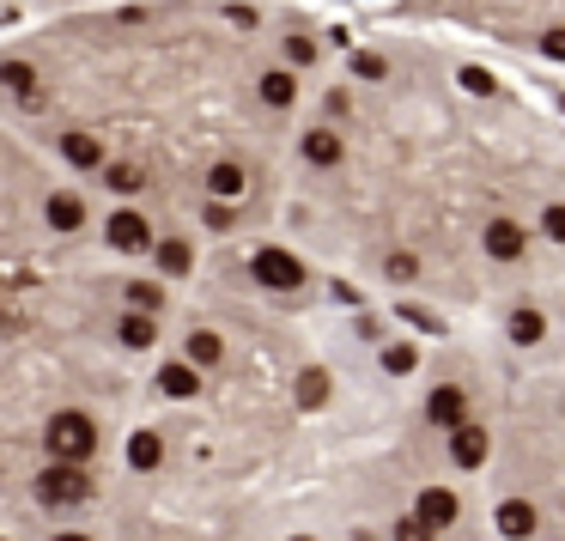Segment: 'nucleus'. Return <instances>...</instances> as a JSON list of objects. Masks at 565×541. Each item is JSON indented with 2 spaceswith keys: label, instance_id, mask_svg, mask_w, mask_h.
<instances>
[{
  "label": "nucleus",
  "instance_id": "16",
  "mask_svg": "<svg viewBox=\"0 0 565 541\" xmlns=\"http://www.w3.org/2000/svg\"><path fill=\"white\" fill-rule=\"evenodd\" d=\"M505 329H511V341H517V347H535V341L547 335V317L535 311V304H517V311H511V323H505Z\"/></svg>",
  "mask_w": 565,
  "mask_h": 541
},
{
  "label": "nucleus",
  "instance_id": "19",
  "mask_svg": "<svg viewBox=\"0 0 565 541\" xmlns=\"http://www.w3.org/2000/svg\"><path fill=\"white\" fill-rule=\"evenodd\" d=\"M152 256H158V268H165V274H189V268H195V250H189L183 238H165Z\"/></svg>",
  "mask_w": 565,
  "mask_h": 541
},
{
  "label": "nucleus",
  "instance_id": "6",
  "mask_svg": "<svg viewBox=\"0 0 565 541\" xmlns=\"http://www.w3.org/2000/svg\"><path fill=\"white\" fill-rule=\"evenodd\" d=\"M480 250H487L493 262H517L529 250V231L517 219H487V231H480Z\"/></svg>",
  "mask_w": 565,
  "mask_h": 541
},
{
  "label": "nucleus",
  "instance_id": "15",
  "mask_svg": "<svg viewBox=\"0 0 565 541\" xmlns=\"http://www.w3.org/2000/svg\"><path fill=\"white\" fill-rule=\"evenodd\" d=\"M414 511H420L426 523H438V529H444V523H456V511H462V505H456V493H450V487H426Z\"/></svg>",
  "mask_w": 565,
  "mask_h": 541
},
{
  "label": "nucleus",
  "instance_id": "1",
  "mask_svg": "<svg viewBox=\"0 0 565 541\" xmlns=\"http://www.w3.org/2000/svg\"><path fill=\"white\" fill-rule=\"evenodd\" d=\"M43 444H49V456H61V462H86V456L98 450V426H92L86 414H49Z\"/></svg>",
  "mask_w": 565,
  "mask_h": 541
},
{
  "label": "nucleus",
  "instance_id": "27",
  "mask_svg": "<svg viewBox=\"0 0 565 541\" xmlns=\"http://www.w3.org/2000/svg\"><path fill=\"white\" fill-rule=\"evenodd\" d=\"M207 225L225 231V225H231V201H213V207H207Z\"/></svg>",
  "mask_w": 565,
  "mask_h": 541
},
{
  "label": "nucleus",
  "instance_id": "14",
  "mask_svg": "<svg viewBox=\"0 0 565 541\" xmlns=\"http://www.w3.org/2000/svg\"><path fill=\"white\" fill-rule=\"evenodd\" d=\"M158 311H134V304H128V317L116 323V335H122V347L128 353H146V347H158V323H152Z\"/></svg>",
  "mask_w": 565,
  "mask_h": 541
},
{
  "label": "nucleus",
  "instance_id": "11",
  "mask_svg": "<svg viewBox=\"0 0 565 541\" xmlns=\"http://www.w3.org/2000/svg\"><path fill=\"white\" fill-rule=\"evenodd\" d=\"M158 390H165L171 402H189V396L201 390V365H195L189 353H183V359H171L165 371H158Z\"/></svg>",
  "mask_w": 565,
  "mask_h": 541
},
{
  "label": "nucleus",
  "instance_id": "22",
  "mask_svg": "<svg viewBox=\"0 0 565 541\" xmlns=\"http://www.w3.org/2000/svg\"><path fill=\"white\" fill-rule=\"evenodd\" d=\"M128 304L134 311H158V304H165V286L158 280H128Z\"/></svg>",
  "mask_w": 565,
  "mask_h": 541
},
{
  "label": "nucleus",
  "instance_id": "23",
  "mask_svg": "<svg viewBox=\"0 0 565 541\" xmlns=\"http://www.w3.org/2000/svg\"><path fill=\"white\" fill-rule=\"evenodd\" d=\"M535 231L547 244H565V201H553V207H541V219H535Z\"/></svg>",
  "mask_w": 565,
  "mask_h": 541
},
{
  "label": "nucleus",
  "instance_id": "13",
  "mask_svg": "<svg viewBox=\"0 0 565 541\" xmlns=\"http://www.w3.org/2000/svg\"><path fill=\"white\" fill-rule=\"evenodd\" d=\"M43 219H49V231H79V225H86V201H79L73 189H55L43 201Z\"/></svg>",
  "mask_w": 565,
  "mask_h": 541
},
{
  "label": "nucleus",
  "instance_id": "21",
  "mask_svg": "<svg viewBox=\"0 0 565 541\" xmlns=\"http://www.w3.org/2000/svg\"><path fill=\"white\" fill-rule=\"evenodd\" d=\"M395 541H438V523H426L420 511H408V517H395Z\"/></svg>",
  "mask_w": 565,
  "mask_h": 541
},
{
  "label": "nucleus",
  "instance_id": "28",
  "mask_svg": "<svg viewBox=\"0 0 565 541\" xmlns=\"http://www.w3.org/2000/svg\"><path fill=\"white\" fill-rule=\"evenodd\" d=\"M49 541H92V535H79V529H61V535H49Z\"/></svg>",
  "mask_w": 565,
  "mask_h": 541
},
{
  "label": "nucleus",
  "instance_id": "3",
  "mask_svg": "<svg viewBox=\"0 0 565 541\" xmlns=\"http://www.w3.org/2000/svg\"><path fill=\"white\" fill-rule=\"evenodd\" d=\"M250 280H256V286H268V292H292V286L304 280V262H298L292 250L268 244V250H256V256H250Z\"/></svg>",
  "mask_w": 565,
  "mask_h": 541
},
{
  "label": "nucleus",
  "instance_id": "9",
  "mask_svg": "<svg viewBox=\"0 0 565 541\" xmlns=\"http://www.w3.org/2000/svg\"><path fill=\"white\" fill-rule=\"evenodd\" d=\"M426 420H432V426H444V432L468 426V396L456 390V383H438V390L426 396Z\"/></svg>",
  "mask_w": 565,
  "mask_h": 541
},
{
  "label": "nucleus",
  "instance_id": "18",
  "mask_svg": "<svg viewBox=\"0 0 565 541\" xmlns=\"http://www.w3.org/2000/svg\"><path fill=\"white\" fill-rule=\"evenodd\" d=\"M128 462H134V469H158V462H165L158 432H134V438H128Z\"/></svg>",
  "mask_w": 565,
  "mask_h": 541
},
{
  "label": "nucleus",
  "instance_id": "20",
  "mask_svg": "<svg viewBox=\"0 0 565 541\" xmlns=\"http://www.w3.org/2000/svg\"><path fill=\"white\" fill-rule=\"evenodd\" d=\"M104 189H116V195H140L146 177H140V165H104Z\"/></svg>",
  "mask_w": 565,
  "mask_h": 541
},
{
  "label": "nucleus",
  "instance_id": "10",
  "mask_svg": "<svg viewBox=\"0 0 565 541\" xmlns=\"http://www.w3.org/2000/svg\"><path fill=\"white\" fill-rule=\"evenodd\" d=\"M207 195H213V201H244V195H250V171L237 165V159L207 165Z\"/></svg>",
  "mask_w": 565,
  "mask_h": 541
},
{
  "label": "nucleus",
  "instance_id": "25",
  "mask_svg": "<svg viewBox=\"0 0 565 541\" xmlns=\"http://www.w3.org/2000/svg\"><path fill=\"white\" fill-rule=\"evenodd\" d=\"M383 274H389V280H414V274H420V256H408V250H395V256L383 262Z\"/></svg>",
  "mask_w": 565,
  "mask_h": 541
},
{
  "label": "nucleus",
  "instance_id": "12",
  "mask_svg": "<svg viewBox=\"0 0 565 541\" xmlns=\"http://www.w3.org/2000/svg\"><path fill=\"white\" fill-rule=\"evenodd\" d=\"M493 523H499V535H505V541H529L541 517H535V505H529V499H505V505L493 511Z\"/></svg>",
  "mask_w": 565,
  "mask_h": 541
},
{
  "label": "nucleus",
  "instance_id": "7",
  "mask_svg": "<svg viewBox=\"0 0 565 541\" xmlns=\"http://www.w3.org/2000/svg\"><path fill=\"white\" fill-rule=\"evenodd\" d=\"M61 159H67L73 171H104L110 152H104V140H98L92 128H67V134H61Z\"/></svg>",
  "mask_w": 565,
  "mask_h": 541
},
{
  "label": "nucleus",
  "instance_id": "24",
  "mask_svg": "<svg viewBox=\"0 0 565 541\" xmlns=\"http://www.w3.org/2000/svg\"><path fill=\"white\" fill-rule=\"evenodd\" d=\"M298 402H304V408H322V402H329V383H322V371H304V383H298Z\"/></svg>",
  "mask_w": 565,
  "mask_h": 541
},
{
  "label": "nucleus",
  "instance_id": "4",
  "mask_svg": "<svg viewBox=\"0 0 565 541\" xmlns=\"http://www.w3.org/2000/svg\"><path fill=\"white\" fill-rule=\"evenodd\" d=\"M104 238H110V250H122V256H146V250H158L152 219H146V213H134V207H122V213H110V219H104Z\"/></svg>",
  "mask_w": 565,
  "mask_h": 541
},
{
  "label": "nucleus",
  "instance_id": "5",
  "mask_svg": "<svg viewBox=\"0 0 565 541\" xmlns=\"http://www.w3.org/2000/svg\"><path fill=\"white\" fill-rule=\"evenodd\" d=\"M298 152H304L310 171H335V165L347 159V134H341L335 122H316V128L298 134Z\"/></svg>",
  "mask_w": 565,
  "mask_h": 541
},
{
  "label": "nucleus",
  "instance_id": "2",
  "mask_svg": "<svg viewBox=\"0 0 565 541\" xmlns=\"http://www.w3.org/2000/svg\"><path fill=\"white\" fill-rule=\"evenodd\" d=\"M37 499L43 505H86L92 499V475H86V462H49V469L37 475Z\"/></svg>",
  "mask_w": 565,
  "mask_h": 541
},
{
  "label": "nucleus",
  "instance_id": "26",
  "mask_svg": "<svg viewBox=\"0 0 565 541\" xmlns=\"http://www.w3.org/2000/svg\"><path fill=\"white\" fill-rule=\"evenodd\" d=\"M414 359H420L414 347H383V365H389V371H414Z\"/></svg>",
  "mask_w": 565,
  "mask_h": 541
},
{
  "label": "nucleus",
  "instance_id": "8",
  "mask_svg": "<svg viewBox=\"0 0 565 541\" xmlns=\"http://www.w3.org/2000/svg\"><path fill=\"white\" fill-rule=\"evenodd\" d=\"M487 456H493V432H487V426L468 420V426L450 432V462H456V469H480Z\"/></svg>",
  "mask_w": 565,
  "mask_h": 541
},
{
  "label": "nucleus",
  "instance_id": "17",
  "mask_svg": "<svg viewBox=\"0 0 565 541\" xmlns=\"http://www.w3.org/2000/svg\"><path fill=\"white\" fill-rule=\"evenodd\" d=\"M183 353H189V359H195V365L207 371V365H219V359H225V341H219L213 329H189V341H183Z\"/></svg>",
  "mask_w": 565,
  "mask_h": 541
}]
</instances>
